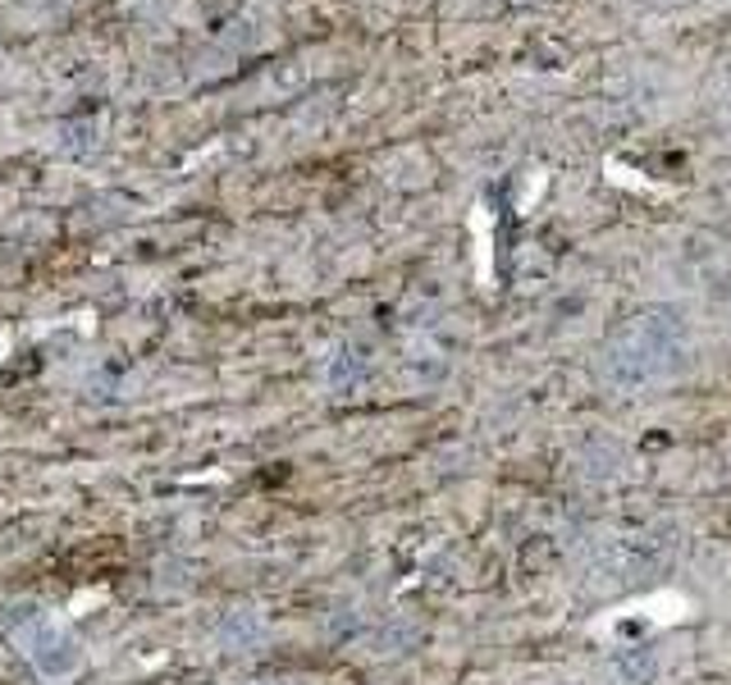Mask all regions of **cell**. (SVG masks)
<instances>
[{"mask_svg":"<svg viewBox=\"0 0 731 685\" xmlns=\"http://www.w3.org/2000/svg\"><path fill=\"white\" fill-rule=\"evenodd\" d=\"M10 639L18 645V654L33 662V672L41 681H74L83 672L78 635L64 622H55V617H47V612L14 617V622H10Z\"/></svg>","mask_w":731,"mask_h":685,"instance_id":"6da1fadb","label":"cell"},{"mask_svg":"<svg viewBox=\"0 0 731 685\" xmlns=\"http://www.w3.org/2000/svg\"><path fill=\"white\" fill-rule=\"evenodd\" d=\"M513 5H521V10H526V5H540V0H513Z\"/></svg>","mask_w":731,"mask_h":685,"instance_id":"7a4b0ae2","label":"cell"}]
</instances>
